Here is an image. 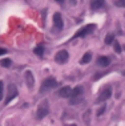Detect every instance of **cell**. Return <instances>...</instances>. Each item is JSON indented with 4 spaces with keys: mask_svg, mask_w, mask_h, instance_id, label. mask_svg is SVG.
<instances>
[{
    "mask_svg": "<svg viewBox=\"0 0 125 126\" xmlns=\"http://www.w3.org/2000/svg\"><path fill=\"white\" fill-rule=\"evenodd\" d=\"M109 64H110V59L109 57H107V56H100L97 59V65L98 66H109Z\"/></svg>",
    "mask_w": 125,
    "mask_h": 126,
    "instance_id": "8fae6325",
    "label": "cell"
},
{
    "mask_svg": "<svg viewBox=\"0 0 125 126\" xmlns=\"http://www.w3.org/2000/svg\"><path fill=\"white\" fill-rule=\"evenodd\" d=\"M83 94H84V88L83 86H76V88L72 89L71 97L72 98H77V97H83Z\"/></svg>",
    "mask_w": 125,
    "mask_h": 126,
    "instance_id": "30bf717a",
    "label": "cell"
},
{
    "mask_svg": "<svg viewBox=\"0 0 125 126\" xmlns=\"http://www.w3.org/2000/svg\"><path fill=\"white\" fill-rule=\"evenodd\" d=\"M17 94H19V92H17V88L15 86V84H9V86H8V94H7V97H5V100H4V105H8Z\"/></svg>",
    "mask_w": 125,
    "mask_h": 126,
    "instance_id": "5b68a950",
    "label": "cell"
},
{
    "mask_svg": "<svg viewBox=\"0 0 125 126\" xmlns=\"http://www.w3.org/2000/svg\"><path fill=\"white\" fill-rule=\"evenodd\" d=\"M55 1H57V3H60V4H61V3H64V0H55Z\"/></svg>",
    "mask_w": 125,
    "mask_h": 126,
    "instance_id": "7402d4cb",
    "label": "cell"
},
{
    "mask_svg": "<svg viewBox=\"0 0 125 126\" xmlns=\"http://www.w3.org/2000/svg\"><path fill=\"white\" fill-rule=\"evenodd\" d=\"M57 94L60 97H62V98H68V97H71V94H72V88L71 86H64V88H61L59 90Z\"/></svg>",
    "mask_w": 125,
    "mask_h": 126,
    "instance_id": "9c48e42d",
    "label": "cell"
},
{
    "mask_svg": "<svg viewBox=\"0 0 125 126\" xmlns=\"http://www.w3.org/2000/svg\"><path fill=\"white\" fill-rule=\"evenodd\" d=\"M24 80H25V84H27V86H28L29 89L33 88V85H35V77H33V74H32L31 70H25Z\"/></svg>",
    "mask_w": 125,
    "mask_h": 126,
    "instance_id": "52a82bcc",
    "label": "cell"
},
{
    "mask_svg": "<svg viewBox=\"0 0 125 126\" xmlns=\"http://www.w3.org/2000/svg\"><path fill=\"white\" fill-rule=\"evenodd\" d=\"M94 29H96V25L94 24H87V25H84L83 28H80L76 33H75V36L73 38H78V37H85V36H88L89 33H92Z\"/></svg>",
    "mask_w": 125,
    "mask_h": 126,
    "instance_id": "7a4b0ae2",
    "label": "cell"
},
{
    "mask_svg": "<svg viewBox=\"0 0 125 126\" xmlns=\"http://www.w3.org/2000/svg\"><path fill=\"white\" fill-rule=\"evenodd\" d=\"M5 53H7V50L3 49V48H0V56H3V54H5Z\"/></svg>",
    "mask_w": 125,
    "mask_h": 126,
    "instance_id": "44dd1931",
    "label": "cell"
},
{
    "mask_svg": "<svg viewBox=\"0 0 125 126\" xmlns=\"http://www.w3.org/2000/svg\"><path fill=\"white\" fill-rule=\"evenodd\" d=\"M113 48H114V52H116V53H118V54L121 53V45H120V43H118V41H114Z\"/></svg>",
    "mask_w": 125,
    "mask_h": 126,
    "instance_id": "e0dca14e",
    "label": "cell"
},
{
    "mask_svg": "<svg viewBox=\"0 0 125 126\" xmlns=\"http://www.w3.org/2000/svg\"><path fill=\"white\" fill-rule=\"evenodd\" d=\"M71 1H72V3H73V4H75V3H76V0H71Z\"/></svg>",
    "mask_w": 125,
    "mask_h": 126,
    "instance_id": "603a6c76",
    "label": "cell"
},
{
    "mask_svg": "<svg viewBox=\"0 0 125 126\" xmlns=\"http://www.w3.org/2000/svg\"><path fill=\"white\" fill-rule=\"evenodd\" d=\"M114 4H116L117 7H125V0H116Z\"/></svg>",
    "mask_w": 125,
    "mask_h": 126,
    "instance_id": "d6986e66",
    "label": "cell"
},
{
    "mask_svg": "<svg viewBox=\"0 0 125 126\" xmlns=\"http://www.w3.org/2000/svg\"><path fill=\"white\" fill-rule=\"evenodd\" d=\"M49 113V105H48V101H43L37 108V113H36V117L39 119L44 118L45 115H48Z\"/></svg>",
    "mask_w": 125,
    "mask_h": 126,
    "instance_id": "277c9868",
    "label": "cell"
},
{
    "mask_svg": "<svg viewBox=\"0 0 125 126\" xmlns=\"http://www.w3.org/2000/svg\"><path fill=\"white\" fill-rule=\"evenodd\" d=\"M104 41H105V44H107V45H110V44L114 41V36H113L112 33L107 35V36H105V40H104Z\"/></svg>",
    "mask_w": 125,
    "mask_h": 126,
    "instance_id": "9a60e30c",
    "label": "cell"
},
{
    "mask_svg": "<svg viewBox=\"0 0 125 126\" xmlns=\"http://www.w3.org/2000/svg\"><path fill=\"white\" fill-rule=\"evenodd\" d=\"M53 25L56 29H62V27H64V21H62V17L59 12L53 15Z\"/></svg>",
    "mask_w": 125,
    "mask_h": 126,
    "instance_id": "ba28073f",
    "label": "cell"
},
{
    "mask_svg": "<svg viewBox=\"0 0 125 126\" xmlns=\"http://www.w3.org/2000/svg\"><path fill=\"white\" fill-rule=\"evenodd\" d=\"M105 5V0H92L91 1V8L92 9H100Z\"/></svg>",
    "mask_w": 125,
    "mask_h": 126,
    "instance_id": "7c38bea8",
    "label": "cell"
},
{
    "mask_svg": "<svg viewBox=\"0 0 125 126\" xmlns=\"http://www.w3.org/2000/svg\"><path fill=\"white\" fill-rule=\"evenodd\" d=\"M11 64H12V61L9 59H4V60L0 61V65L4 66V68H9V66H11Z\"/></svg>",
    "mask_w": 125,
    "mask_h": 126,
    "instance_id": "2e32d148",
    "label": "cell"
},
{
    "mask_svg": "<svg viewBox=\"0 0 125 126\" xmlns=\"http://www.w3.org/2000/svg\"><path fill=\"white\" fill-rule=\"evenodd\" d=\"M104 112H105V105H104L103 108L100 109V110L97 112V115H103V114H104Z\"/></svg>",
    "mask_w": 125,
    "mask_h": 126,
    "instance_id": "ffe728a7",
    "label": "cell"
},
{
    "mask_svg": "<svg viewBox=\"0 0 125 126\" xmlns=\"http://www.w3.org/2000/svg\"><path fill=\"white\" fill-rule=\"evenodd\" d=\"M33 52H35L36 56L43 57V54H44V47H43V45H37V47H36L35 49H33Z\"/></svg>",
    "mask_w": 125,
    "mask_h": 126,
    "instance_id": "5bb4252c",
    "label": "cell"
},
{
    "mask_svg": "<svg viewBox=\"0 0 125 126\" xmlns=\"http://www.w3.org/2000/svg\"><path fill=\"white\" fill-rule=\"evenodd\" d=\"M112 96V88L109 85L105 86L100 90V93H98V97H97V102H105L107 100H109Z\"/></svg>",
    "mask_w": 125,
    "mask_h": 126,
    "instance_id": "3957f363",
    "label": "cell"
},
{
    "mask_svg": "<svg viewBox=\"0 0 125 126\" xmlns=\"http://www.w3.org/2000/svg\"><path fill=\"white\" fill-rule=\"evenodd\" d=\"M68 59H69V54H68L67 50H59L57 53H56V56H55V61L57 64H65L68 61Z\"/></svg>",
    "mask_w": 125,
    "mask_h": 126,
    "instance_id": "8992f818",
    "label": "cell"
},
{
    "mask_svg": "<svg viewBox=\"0 0 125 126\" xmlns=\"http://www.w3.org/2000/svg\"><path fill=\"white\" fill-rule=\"evenodd\" d=\"M56 86H57V81H56L55 77H47L40 86V94H44V93L52 90L53 88H56Z\"/></svg>",
    "mask_w": 125,
    "mask_h": 126,
    "instance_id": "6da1fadb",
    "label": "cell"
},
{
    "mask_svg": "<svg viewBox=\"0 0 125 126\" xmlns=\"http://www.w3.org/2000/svg\"><path fill=\"white\" fill-rule=\"evenodd\" d=\"M3 97H4V82L0 81V101L3 100Z\"/></svg>",
    "mask_w": 125,
    "mask_h": 126,
    "instance_id": "ac0fdd59",
    "label": "cell"
},
{
    "mask_svg": "<svg viewBox=\"0 0 125 126\" xmlns=\"http://www.w3.org/2000/svg\"><path fill=\"white\" fill-rule=\"evenodd\" d=\"M67 126H76V125H67Z\"/></svg>",
    "mask_w": 125,
    "mask_h": 126,
    "instance_id": "cb8c5ba5",
    "label": "cell"
},
{
    "mask_svg": "<svg viewBox=\"0 0 125 126\" xmlns=\"http://www.w3.org/2000/svg\"><path fill=\"white\" fill-rule=\"evenodd\" d=\"M91 59H92V53L91 52H87L83 56V59L80 60V64H83V65H84V64H88L91 61Z\"/></svg>",
    "mask_w": 125,
    "mask_h": 126,
    "instance_id": "4fadbf2b",
    "label": "cell"
}]
</instances>
